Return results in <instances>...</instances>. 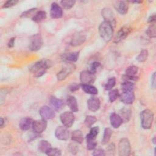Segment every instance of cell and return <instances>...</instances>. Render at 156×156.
I'll list each match as a JSON object with an SVG mask.
<instances>
[{
	"label": "cell",
	"mask_w": 156,
	"mask_h": 156,
	"mask_svg": "<svg viewBox=\"0 0 156 156\" xmlns=\"http://www.w3.org/2000/svg\"><path fill=\"white\" fill-rule=\"evenodd\" d=\"M51 66V62L46 59H42L33 64L29 68L30 71L35 77L42 76L46 70Z\"/></svg>",
	"instance_id": "1"
},
{
	"label": "cell",
	"mask_w": 156,
	"mask_h": 156,
	"mask_svg": "<svg viewBox=\"0 0 156 156\" xmlns=\"http://www.w3.org/2000/svg\"><path fill=\"white\" fill-rule=\"evenodd\" d=\"M99 33L101 38L106 42L111 40L113 34V27L108 22L103 21L99 27Z\"/></svg>",
	"instance_id": "2"
},
{
	"label": "cell",
	"mask_w": 156,
	"mask_h": 156,
	"mask_svg": "<svg viewBox=\"0 0 156 156\" xmlns=\"http://www.w3.org/2000/svg\"><path fill=\"white\" fill-rule=\"evenodd\" d=\"M140 119L142 127L144 129H149L153 123L154 113L151 110H144L140 114Z\"/></svg>",
	"instance_id": "3"
},
{
	"label": "cell",
	"mask_w": 156,
	"mask_h": 156,
	"mask_svg": "<svg viewBox=\"0 0 156 156\" xmlns=\"http://www.w3.org/2000/svg\"><path fill=\"white\" fill-rule=\"evenodd\" d=\"M118 151L119 155L128 156L130 154L131 146L129 140L126 138L121 139L118 146Z\"/></svg>",
	"instance_id": "4"
},
{
	"label": "cell",
	"mask_w": 156,
	"mask_h": 156,
	"mask_svg": "<svg viewBox=\"0 0 156 156\" xmlns=\"http://www.w3.org/2000/svg\"><path fill=\"white\" fill-rule=\"evenodd\" d=\"M75 69V66L71 63H66L62 69L57 73V78L58 80H65L70 74H71Z\"/></svg>",
	"instance_id": "5"
},
{
	"label": "cell",
	"mask_w": 156,
	"mask_h": 156,
	"mask_svg": "<svg viewBox=\"0 0 156 156\" xmlns=\"http://www.w3.org/2000/svg\"><path fill=\"white\" fill-rule=\"evenodd\" d=\"M60 118L63 125L67 128L72 126L75 119L74 115L73 112L69 111H66L62 113L60 116Z\"/></svg>",
	"instance_id": "6"
},
{
	"label": "cell",
	"mask_w": 156,
	"mask_h": 156,
	"mask_svg": "<svg viewBox=\"0 0 156 156\" xmlns=\"http://www.w3.org/2000/svg\"><path fill=\"white\" fill-rule=\"evenodd\" d=\"M43 45V39L40 34H37L32 35L30 39L29 48L32 51L39 50Z\"/></svg>",
	"instance_id": "7"
},
{
	"label": "cell",
	"mask_w": 156,
	"mask_h": 156,
	"mask_svg": "<svg viewBox=\"0 0 156 156\" xmlns=\"http://www.w3.org/2000/svg\"><path fill=\"white\" fill-rule=\"evenodd\" d=\"M80 80L82 84L91 85L96 80V76L94 73L88 71H82L79 75Z\"/></svg>",
	"instance_id": "8"
},
{
	"label": "cell",
	"mask_w": 156,
	"mask_h": 156,
	"mask_svg": "<svg viewBox=\"0 0 156 156\" xmlns=\"http://www.w3.org/2000/svg\"><path fill=\"white\" fill-rule=\"evenodd\" d=\"M85 40L86 35L82 32H77L72 36L70 45L72 46H78L83 44Z\"/></svg>",
	"instance_id": "9"
},
{
	"label": "cell",
	"mask_w": 156,
	"mask_h": 156,
	"mask_svg": "<svg viewBox=\"0 0 156 156\" xmlns=\"http://www.w3.org/2000/svg\"><path fill=\"white\" fill-rule=\"evenodd\" d=\"M39 113L42 119L45 120L52 119L55 115L54 110L47 105L41 107L39 110Z\"/></svg>",
	"instance_id": "10"
},
{
	"label": "cell",
	"mask_w": 156,
	"mask_h": 156,
	"mask_svg": "<svg viewBox=\"0 0 156 156\" xmlns=\"http://www.w3.org/2000/svg\"><path fill=\"white\" fill-rule=\"evenodd\" d=\"M55 135L57 138L60 140L66 141L69 139V132L67 127L63 126H58L55 131Z\"/></svg>",
	"instance_id": "11"
},
{
	"label": "cell",
	"mask_w": 156,
	"mask_h": 156,
	"mask_svg": "<svg viewBox=\"0 0 156 156\" xmlns=\"http://www.w3.org/2000/svg\"><path fill=\"white\" fill-rule=\"evenodd\" d=\"M102 16L104 19V21L109 23L113 27L115 25V18L114 13L110 8H104L102 10Z\"/></svg>",
	"instance_id": "12"
},
{
	"label": "cell",
	"mask_w": 156,
	"mask_h": 156,
	"mask_svg": "<svg viewBox=\"0 0 156 156\" xmlns=\"http://www.w3.org/2000/svg\"><path fill=\"white\" fill-rule=\"evenodd\" d=\"M131 30V28L128 26H124L121 28L115 35V37L114 38V42L118 43L121 40L125 39L129 35Z\"/></svg>",
	"instance_id": "13"
},
{
	"label": "cell",
	"mask_w": 156,
	"mask_h": 156,
	"mask_svg": "<svg viewBox=\"0 0 156 156\" xmlns=\"http://www.w3.org/2000/svg\"><path fill=\"white\" fill-rule=\"evenodd\" d=\"M32 127L36 133H41L44 132L47 127L46 120L42 119L34 121Z\"/></svg>",
	"instance_id": "14"
},
{
	"label": "cell",
	"mask_w": 156,
	"mask_h": 156,
	"mask_svg": "<svg viewBox=\"0 0 156 156\" xmlns=\"http://www.w3.org/2000/svg\"><path fill=\"white\" fill-rule=\"evenodd\" d=\"M63 14L62 8L56 2H52L50 9V16L52 18L57 19L62 17Z\"/></svg>",
	"instance_id": "15"
},
{
	"label": "cell",
	"mask_w": 156,
	"mask_h": 156,
	"mask_svg": "<svg viewBox=\"0 0 156 156\" xmlns=\"http://www.w3.org/2000/svg\"><path fill=\"white\" fill-rule=\"evenodd\" d=\"M119 98L122 102L127 105L132 104L135 98L133 91H122Z\"/></svg>",
	"instance_id": "16"
},
{
	"label": "cell",
	"mask_w": 156,
	"mask_h": 156,
	"mask_svg": "<svg viewBox=\"0 0 156 156\" xmlns=\"http://www.w3.org/2000/svg\"><path fill=\"white\" fill-rule=\"evenodd\" d=\"M114 7L116 11L121 15L127 13L129 9V1H116Z\"/></svg>",
	"instance_id": "17"
},
{
	"label": "cell",
	"mask_w": 156,
	"mask_h": 156,
	"mask_svg": "<svg viewBox=\"0 0 156 156\" xmlns=\"http://www.w3.org/2000/svg\"><path fill=\"white\" fill-rule=\"evenodd\" d=\"M49 103L52 107V108L56 112L60 111L64 106L63 101L62 99H58L54 96H52L50 98Z\"/></svg>",
	"instance_id": "18"
},
{
	"label": "cell",
	"mask_w": 156,
	"mask_h": 156,
	"mask_svg": "<svg viewBox=\"0 0 156 156\" xmlns=\"http://www.w3.org/2000/svg\"><path fill=\"white\" fill-rule=\"evenodd\" d=\"M87 107L92 112L98 111L101 106L100 100L97 98H91L87 101Z\"/></svg>",
	"instance_id": "19"
},
{
	"label": "cell",
	"mask_w": 156,
	"mask_h": 156,
	"mask_svg": "<svg viewBox=\"0 0 156 156\" xmlns=\"http://www.w3.org/2000/svg\"><path fill=\"white\" fill-rule=\"evenodd\" d=\"M110 121L111 126L115 129L118 128L123 122L121 116L116 113H111L110 116Z\"/></svg>",
	"instance_id": "20"
},
{
	"label": "cell",
	"mask_w": 156,
	"mask_h": 156,
	"mask_svg": "<svg viewBox=\"0 0 156 156\" xmlns=\"http://www.w3.org/2000/svg\"><path fill=\"white\" fill-rule=\"evenodd\" d=\"M34 121L29 117L22 118L19 122V127L23 130H27L32 126Z\"/></svg>",
	"instance_id": "21"
},
{
	"label": "cell",
	"mask_w": 156,
	"mask_h": 156,
	"mask_svg": "<svg viewBox=\"0 0 156 156\" xmlns=\"http://www.w3.org/2000/svg\"><path fill=\"white\" fill-rule=\"evenodd\" d=\"M66 104L71 112H76L79 111V107L77 99L73 96H69L66 99Z\"/></svg>",
	"instance_id": "22"
},
{
	"label": "cell",
	"mask_w": 156,
	"mask_h": 156,
	"mask_svg": "<svg viewBox=\"0 0 156 156\" xmlns=\"http://www.w3.org/2000/svg\"><path fill=\"white\" fill-rule=\"evenodd\" d=\"M71 140L77 143H82L83 141L84 138L83 133L80 130H74L71 135Z\"/></svg>",
	"instance_id": "23"
},
{
	"label": "cell",
	"mask_w": 156,
	"mask_h": 156,
	"mask_svg": "<svg viewBox=\"0 0 156 156\" xmlns=\"http://www.w3.org/2000/svg\"><path fill=\"white\" fill-rule=\"evenodd\" d=\"M81 88L83 91H85L86 93H88V94L95 95L98 93V90L96 88V87L91 85L82 84Z\"/></svg>",
	"instance_id": "24"
},
{
	"label": "cell",
	"mask_w": 156,
	"mask_h": 156,
	"mask_svg": "<svg viewBox=\"0 0 156 156\" xmlns=\"http://www.w3.org/2000/svg\"><path fill=\"white\" fill-rule=\"evenodd\" d=\"M46 15L47 14L45 11L38 10L35 13L34 16L32 18V20L34 22L38 23V22H40V21L45 20L46 18Z\"/></svg>",
	"instance_id": "25"
},
{
	"label": "cell",
	"mask_w": 156,
	"mask_h": 156,
	"mask_svg": "<svg viewBox=\"0 0 156 156\" xmlns=\"http://www.w3.org/2000/svg\"><path fill=\"white\" fill-rule=\"evenodd\" d=\"M51 147V144L46 140H41L39 141L38 144V149L40 152H46Z\"/></svg>",
	"instance_id": "26"
},
{
	"label": "cell",
	"mask_w": 156,
	"mask_h": 156,
	"mask_svg": "<svg viewBox=\"0 0 156 156\" xmlns=\"http://www.w3.org/2000/svg\"><path fill=\"white\" fill-rule=\"evenodd\" d=\"M79 56V52H69L66 54H65L63 55V58L65 60L69 61V62H76Z\"/></svg>",
	"instance_id": "27"
},
{
	"label": "cell",
	"mask_w": 156,
	"mask_h": 156,
	"mask_svg": "<svg viewBox=\"0 0 156 156\" xmlns=\"http://www.w3.org/2000/svg\"><path fill=\"white\" fill-rule=\"evenodd\" d=\"M87 148L88 150H93L97 146V142L95 138H93L87 135Z\"/></svg>",
	"instance_id": "28"
},
{
	"label": "cell",
	"mask_w": 156,
	"mask_h": 156,
	"mask_svg": "<svg viewBox=\"0 0 156 156\" xmlns=\"http://www.w3.org/2000/svg\"><path fill=\"white\" fill-rule=\"evenodd\" d=\"M119 115L121 116L123 121L128 122L130 120V118H131L132 112H131V110L129 108H124L121 110V112H120Z\"/></svg>",
	"instance_id": "29"
},
{
	"label": "cell",
	"mask_w": 156,
	"mask_h": 156,
	"mask_svg": "<svg viewBox=\"0 0 156 156\" xmlns=\"http://www.w3.org/2000/svg\"><path fill=\"white\" fill-rule=\"evenodd\" d=\"M135 85L132 82L124 81L121 84L122 91H133Z\"/></svg>",
	"instance_id": "30"
},
{
	"label": "cell",
	"mask_w": 156,
	"mask_h": 156,
	"mask_svg": "<svg viewBox=\"0 0 156 156\" xmlns=\"http://www.w3.org/2000/svg\"><path fill=\"white\" fill-rule=\"evenodd\" d=\"M112 134V131L110 128H105L104 132V135L102 139V143L103 144H106L108 143L111 136Z\"/></svg>",
	"instance_id": "31"
},
{
	"label": "cell",
	"mask_w": 156,
	"mask_h": 156,
	"mask_svg": "<svg viewBox=\"0 0 156 156\" xmlns=\"http://www.w3.org/2000/svg\"><path fill=\"white\" fill-rule=\"evenodd\" d=\"M146 34L147 36L150 38H155L156 37V27H155V23H151L150 26L148 27L147 30H146Z\"/></svg>",
	"instance_id": "32"
},
{
	"label": "cell",
	"mask_w": 156,
	"mask_h": 156,
	"mask_svg": "<svg viewBox=\"0 0 156 156\" xmlns=\"http://www.w3.org/2000/svg\"><path fill=\"white\" fill-rule=\"evenodd\" d=\"M148 57V51L147 49H142L140 54L136 57V60L140 63H143L145 62Z\"/></svg>",
	"instance_id": "33"
},
{
	"label": "cell",
	"mask_w": 156,
	"mask_h": 156,
	"mask_svg": "<svg viewBox=\"0 0 156 156\" xmlns=\"http://www.w3.org/2000/svg\"><path fill=\"white\" fill-rule=\"evenodd\" d=\"M138 71V68L135 65H131L128 66L126 71L125 73L127 76H135V75L137 74Z\"/></svg>",
	"instance_id": "34"
},
{
	"label": "cell",
	"mask_w": 156,
	"mask_h": 156,
	"mask_svg": "<svg viewBox=\"0 0 156 156\" xmlns=\"http://www.w3.org/2000/svg\"><path fill=\"white\" fill-rule=\"evenodd\" d=\"M119 97V93L118 89L112 90L108 93V98L111 102H113Z\"/></svg>",
	"instance_id": "35"
},
{
	"label": "cell",
	"mask_w": 156,
	"mask_h": 156,
	"mask_svg": "<svg viewBox=\"0 0 156 156\" xmlns=\"http://www.w3.org/2000/svg\"><path fill=\"white\" fill-rule=\"evenodd\" d=\"M97 119L94 116H87L85 119V124L87 127H91L96 122Z\"/></svg>",
	"instance_id": "36"
},
{
	"label": "cell",
	"mask_w": 156,
	"mask_h": 156,
	"mask_svg": "<svg viewBox=\"0 0 156 156\" xmlns=\"http://www.w3.org/2000/svg\"><path fill=\"white\" fill-rule=\"evenodd\" d=\"M37 11H38V10H37V9L36 8L29 9V10H27L21 14V17H24V18H29V17L32 18Z\"/></svg>",
	"instance_id": "37"
},
{
	"label": "cell",
	"mask_w": 156,
	"mask_h": 156,
	"mask_svg": "<svg viewBox=\"0 0 156 156\" xmlns=\"http://www.w3.org/2000/svg\"><path fill=\"white\" fill-rule=\"evenodd\" d=\"M46 154L48 155H51V156H60L62 155L61 151L57 148H52L51 147L49 148L46 152Z\"/></svg>",
	"instance_id": "38"
},
{
	"label": "cell",
	"mask_w": 156,
	"mask_h": 156,
	"mask_svg": "<svg viewBox=\"0 0 156 156\" xmlns=\"http://www.w3.org/2000/svg\"><path fill=\"white\" fill-rule=\"evenodd\" d=\"M116 84V78L115 77H110L108 79L107 82L105 85V90H110Z\"/></svg>",
	"instance_id": "39"
},
{
	"label": "cell",
	"mask_w": 156,
	"mask_h": 156,
	"mask_svg": "<svg viewBox=\"0 0 156 156\" xmlns=\"http://www.w3.org/2000/svg\"><path fill=\"white\" fill-rule=\"evenodd\" d=\"M76 1H62L60 2L62 7L66 9H69L71 7H73L74 6V5L75 4Z\"/></svg>",
	"instance_id": "40"
},
{
	"label": "cell",
	"mask_w": 156,
	"mask_h": 156,
	"mask_svg": "<svg viewBox=\"0 0 156 156\" xmlns=\"http://www.w3.org/2000/svg\"><path fill=\"white\" fill-rule=\"evenodd\" d=\"M101 67V64L99 62H94L90 65L89 71H91V73L95 74Z\"/></svg>",
	"instance_id": "41"
},
{
	"label": "cell",
	"mask_w": 156,
	"mask_h": 156,
	"mask_svg": "<svg viewBox=\"0 0 156 156\" xmlns=\"http://www.w3.org/2000/svg\"><path fill=\"white\" fill-rule=\"evenodd\" d=\"M99 127L98 126H95V127H92L90 129L89 133L87 134V135L96 138L97 135L99 134Z\"/></svg>",
	"instance_id": "42"
},
{
	"label": "cell",
	"mask_w": 156,
	"mask_h": 156,
	"mask_svg": "<svg viewBox=\"0 0 156 156\" xmlns=\"http://www.w3.org/2000/svg\"><path fill=\"white\" fill-rule=\"evenodd\" d=\"M68 149H69L70 152H71L73 154H75L78 152L79 147L76 143H71L68 146Z\"/></svg>",
	"instance_id": "43"
},
{
	"label": "cell",
	"mask_w": 156,
	"mask_h": 156,
	"mask_svg": "<svg viewBox=\"0 0 156 156\" xmlns=\"http://www.w3.org/2000/svg\"><path fill=\"white\" fill-rule=\"evenodd\" d=\"M18 2L17 0H9L4 2L2 5V8H9L13 5H15Z\"/></svg>",
	"instance_id": "44"
},
{
	"label": "cell",
	"mask_w": 156,
	"mask_h": 156,
	"mask_svg": "<svg viewBox=\"0 0 156 156\" xmlns=\"http://www.w3.org/2000/svg\"><path fill=\"white\" fill-rule=\"evenodd\" d=\"M92 154L94 156H104L105 155V153L104 149L101 148H98L94 149Z\"/></svg>",
	"instance_id": "45"
},
{
	"label": "cell",
	"mask_w": 156,
	"mask_h": 156,
	"mask_svg": "<svg viewBox=\"0 0 156 156\" xmlns=\"http://www.w3.org/2000/svg\"><path fill=\"white\" fill-rule=\"evenodd\" d=\"M122 79L124 81H128V82H132V81H136L138 79V77L136 76H127L126 74H124L122 76Z\"/></svg>",
	"instance_id": "46"
},
{
	"label": "cell",
	"mask_w": 156,
	"mask_h": 156,
	"mask_svg": "<svg viewBox=\"0 0 156 156\" xmlns=\"http://www.w3.org/2000/svg\"><path fill=\"white\" fill-rule=\"evenodd\" d=\"M115 151V146L113 143H110L107 147V154L113 155Z\"/></svg>",
	"instance_id": "47"
},
{
	"label": "cell",
	"mask_w": 156,
	"mask_h": 156,
	"mask_svg": "<svg viewBox=\"0 0 156 156\" xmlns=\"http://www.w3.org/2000/svg\"><path fill=\"white\" fill-rule=\"evenodd\" d=\"M151 86L154 89L155 88V73H154L151 76Z\"/></svg>",
	"instance_id": "48"
},
{
	"label": "cell",
	"mask_w": 156,
	"mask_h": 156,
	"mask_svg": "<svg viewBox=\"0 0 156 156\" xmlns=\"http://www.w3.org/2000/svg\"><path fill=\"white\" fill-rule=\"evenodd\" d=\"M69 88L70 91H77V90H79V86L78 85H77V84H72L71 85H70Z\"/></svg>",
	"instance_id": "49"
},
{
	"label": "cell",
	"mask_w": 156,
	"mask_h": 156,
	"mask_svg": "<svg viewBox=\"0 0 156 156\" xmlns=\"http://www.w3.org/2000/svg\"><path fill=\"white\" fill-rule=\"evenodd\" d=\"M15 40V38L14 37L11 38L9 40V42H8V44H7L9 48H13V47L14 46Z\"/></svg>",
	"instance_id": "50"
},
{
	"label": "cell",
	"mask_w": 156,
	"mask_h": 156,
	"mask_svg": "<svg viewBox=\"0 0 156 156\" xmlns=\"http://www.w3.org/2000/svg\"><path fill=\"white\" fill-rule=\"evenodd\" d=\"M155 14H152L148 18V23H155Z\"/></svg>",
	"instance_id": "51"
},
{
	"label": "cell",
	"mask_w": 156,
	"mask_h": 156,
	"mask_svg": "<svg viewBox=\"0 0 156 156\" xmlns=\"http://www.w3.org/2000/svg\"><path fill=\"white\" fill-rule=\"evenodd\" d=\"M4 121H5V120L4 119V118H3L2 117H1V122H0L1 127H3L4 124Z\"/></svg>",
	"instance_id": "52"
},
{
	"label": "cell",
	"mask_w": 156,
	"mask_h": 156,
	"mask_svg": "<svg viewBox=\"0 0 156 156\" xmlns=\"http://www.w3.org/2000/svg\"><path fill=\"white\" fill-rule=\"evenodd\" d=\"M130 2H132V3H136L137 4V3H141V1H130Z\"/></svg>",
	"instance_id": "53"
},
{
	"label": "cell",
	"mask_w": 156,
	"mask_h": 156,
	"mask_svg": "<svg viewBox=\"0 0 156 156\" xmlns=\"http://www.w3.org/2000/svg\"><path fill=\"white\" fill-rule=\"evenodd\" d=\"M152 143L155 144V137H154V138H152Z\"/></svg>",
	"instance_id": "54"
}]
</instances>
